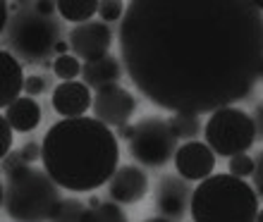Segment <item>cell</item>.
Segmentation results:
<instances>
[{"label":"cell","instance_id":"1","mask_svg":"<svg viewBox=\"0 0 263 222\" xmlns=\"http://www.w3.org/2000/svg\"><path fill=\"white\" fill-rule=\"evenodd\" d=\"M118 41L132 84L173 115H213L261 79L263 14L251 0H132Z\"/></svg>","mask_w":263,"mask_h":222},{"label":"cell","instance_id":"2","mask_svg":"<svg viewBox=\"0 0 263 222\" xmlns=\"http://www.w3.org/2000/svg\"><path fill=\"white\" fill-rule=\"evenodd\" d=\"M43 170L60 189L89 194L112 179L120 167L118 134L96 117L60 119L43 136Z\"/></svg>","mask_w":263,"mask_h":222},{"label":"cell","instance_id":"3","mask_svg":"<svg viewBox=\"0 0 263 222\" xmlns=\"http://www.w3.org/2000/svg\"><path fill=\"white\" fill-rule=\"evenodd\" d=\"M3 210L12 222H50L60 208L63 189L46 170L31 167L20 151L3 158Z\"/></svg>","mask_w":263,"mask_h":222},{"label":"cell","instance_id":"4","mask_svg":"<svg viewBox=\"0 0 263 222\" xmlns=\"http://www.w3.org/2000/svg\"><path fill=\"white\" fill-rule=\"evenodd\" d=\"M194 222H256V189L232 174H211L194 189L192 196Z\"/></svg>","mask_w":263,"mask_h":222},{"label":"cell","instance_id":"5","mask_svg":"<svg viewBox=\"0 0 263 222\" xmlns=\"http://www.w3.org/2000/svg\"><path fill=\"white\" fill-rule=\"evenodd\" d=\"M63 36V24L55 17H43L34 10L14 12L3 31L5 48H10L17 60L29 65L48 63V57L55 53Z\"/></svg>","mask_w":263,"mask_h":222},{"label":"cell","instance_id":"6","mask_svg":"<svg viewBox=\"0 0 263 222\" xmlns=\"http://www.w3.org/2000/svg\"><path fill=\"white\" fill-rule=\"evenodd\" d=\"M203 136L215 155L235 158L254 146L256 122L242 108H220L208 117L206 127H203Z\"/></svg>","mask_w":263,"mask_h":222},{"label":"cell","instance_id":"7","mask_svg":"<svg viewBox=\"0 0 263 222\" xmlns=\"http://www.w3.org/2000/svg\"><path fill=\"white\" fill-rule=\"evenodd\" d=\"M137 132L129 141L132 158L146 167H163L177 153V136L170 129V122L163 117L139 119Z\"/></svg>","mask_w":263,"mask_h":222},{"label":"cell","instance_id":"8","mask_svg":"<svg viewBox=\"0 0 263 222\" xmlns=\"http://www.w3.org/2000/svg\"><path fill=\"white\" fill-rule=\"evenodd\" d=\"M112 46V29L101 19H91L86 24H79L69 31V50L72 55L84 63H96L101 57L110 55L108 50Z\"/></svg>","mask_w":263,"mask_h":222},{"label":"cell","instance_id":"9","mask_svg":"<svg viewBox=\"0 0 263 222\" xmlns=\"http://www.w3.org/2000/svg\"><path fill=\"white\" fill-rule=\"evenodd\" d=\"M93 117L101 119L108 127H122L129 122V117L137 110V100L127 89L120 84H110L105 89L96 91L93 96Z\"/></svg>","mask_w":263,"mask_h":222},{"label":"cell","instance_id":"10","mask_svg":"<svg viewBox=\"0 0 263 222\" xmlns=\"http://www.w3.org/2000/svg\"><path fill=\"white\" fill-rule=\"evenodd\" d=\"M215 153L203 141H187L175 153V170L182 179L187 181H203L213 174Z\"/></svg>","mask_w":263,"mask_h":222},{"label":"cell","instance_id":"11","mask_svg":"<svg viewBox=\"0 0 263 222\" xmlns=\"http://www.w3.org/2000/svg\"><path fill=\"white\" fill-rule=\"evenodd\" d=\"M192 196H194V191L187 184V179L165 174L160 179L158 191H156V208L167 220H180L192 208Z\"/></svg>","mask_w":263,"mask_h":222},{"label":"cell","instance_id":"12","mask_svg":"<svg viewBox=\"0 0 263 222\" xmlns=\"http://www.w3.org/2000/svg\"><path fill=\"white\" fill-rule=\"evenodd\" d=\"M108 194L115 203H139L148 194V174L139 165H120L108 181Z\"/></svg>","mask_w":263,"mask_h":222},{"label":"cell","instance_id":"13","mask_svg":"<svg viewBox=\"0 0 263 222\" xmlns=\"http://www.w3.org/2000/svg\"><path fill=\"white\" fill-rule=\"evenodd\" d=\"M53 110L63 119L84 117V112L93 108L91 89L84 82H63L53 89Z\"/></svg>","mask_w":263,"mask_h":222},{"label":"cell","instance_id":"14","mask_svg":"<svg viewBox=\"0 0 263 222\" xmlns=\"http://www.w3.org/2000/svg\"><path fill=\"white\" fill-rule=\"evenodd\" d=\"M3 117L12 125L14 132L29 134V132H34L36 127L41 125L43 112H41V105H39L36 98L22 96V98H17L10 108H5V115H3Z\"/></svg>","mask_w":263,"mask_h":222},{"label":"cell","instance_id":"15","mask_svg":"<svg viewBox=\"0 0 263 222\" xmlns=\"http://www.w3.org/2000/svg\"><path fill=\"white\" fill-rule=\"evenodd\" d=\"M0 63H3V89H0V108H10V105L22 98L20 93L24 91L27 76L22 74V63L10 53L3 50L0 53Z\"/></svg>","mask_w":263,"mask_h":222},{"label":"cell","instance_id":"16","mask_svg":"<svg viewBox=\"0 0 263 222\" xmlns=\"http://www.w3.org/2000/svg\"><path fill=\"white\" fill-rule=\"evenodd\" d=\"M122 76V65L115 55H105L96 63H84L82 67V79L89 89H105L110 84H118Z\"/></svg>","mask_w":263,"mask_h":222},{"label":"cell","instance_id":"17","mask_svg":"<svg viewBox=\"0 0 263 222\" xmlns=\"http://www.w3.org/2000/svg\"><path fill=\"white\" fill-rule=\"evenodd\" d=\"M98 7H101V3H96V0H60L58 12L65 22H72L79 27V24L91 22L93 14H98Z\"/></svg>","mask_w":263,"mask_h":222},{"label":"cell","instance_id":"18","mask_svg":"<svg viewBox=\"0 0 263 222\" xmlns=\"http://www.w3.org/2000/svg\"><path fill=\"white\" fill-rule=\"evenodd\" d=\"M167 122H170L173 134L182 141H194L201 134V129H203V125H201V115H194V112H175Z\"/></svg>","mask_w":263,"mask_h":222},{"label":"cell","instance_id":"19","mask_svg":"<svg viewBox=\"0 0 263 222\" xmlns=\"http://www.w3.org/2000/svg\"><path fill=\"white\" fill-rule=\"evenodd\" d=\"M82 222H129L127 213L120 208V203H98L89 206Z\"/></svg>","mask_w":263,"mask_h":222},{"label":"cell","instance_id":"20","mask_svg":"<svg viewBox=\"0 0 263 222\" xmlns=\"http://www.w3.org/2000/svg\"><path fill=\"white\" fill-rule=\"evenodd\" d=\"M82 60L74 55H58L55 60H53V74L58 76V79H63V82H74L77 76L82 74Z\"/></svg>","mask_w":263,"mask_h":222},{"label":"cell","instance_id":"21","mask_svg":"<svg viewBox=\"0 0 263 222\" xmlns=\"http://www.w3.org/2000/svg\"><path fill=\"white\" fill-rule=\"evenodd\" d=\"M86 215V206L79 198H65L50 222H82Z\"/></svg>","mask_w":263,"mask_h":222},{"label":"cell","instance_id":"22","mask_svg":"<svg viewBox=\"0 0 263 222\" xmlns=\"http://www.w3.org/2000/svg\"><path fill=\"white\" fill-rule=\"evenodd\" d=\"M230 174L232 177H239V179H247V177H254V170H256V160L247 155V153H239L235 158H230Z\"/></svg>","mask_w":263,"mask_h":222},{"label":"cell","instance_id":"23","mask_svg":"<svg viewBox=\"0 0 263 222\" xmlns=\"http://www.w3.org/2000/svg\"><path fill=\"white\" fill-rule=\"evenodd\" d=\"M125 12H127V7H125V3H120V0H103L101 7H98V17H101V22H105V24L122 22Z\"/></svg>","mask_w":263,"mask_h":222},{"label":"cell","instance_id":"24","mask_svg":"<svg viewBox=\"0 0 263 222\" xmlns=\"http://www.w3.org/2000/svg\"><path fill=\"white\" fill-rule=\"evenodd\" d=\"M46 89H48V84H46V79L39 74H29L27 82H24V93L31 98L41 96V93H46Z\"/></svg>","mask_w":263,"mask_h":222},{"label":"cell","instance_id":"25","mask_svg":"<svg viewBox=\"0 0 263 222\" xmlns=\"http://www.w3.org/2000/svg\"><path fill=\"white\" fill-rule=\"evenodd\" d=\"M12 132H14L12 125H10L5 117H0V134H3V146H0V153H3V158L12 151Z\"/></svg>","mask_w":263,"mask_h":222},{"label":"cell","instance_id":"26","mask_svg":"<svg viewBox=\"0 0 263 222\" xmlns=\"http://www.w3.org/2000/svg\"><path fill=\"white\" fill-rule=\"evenodd\" d=\"M20 153H22V158L27 160L29 165H31L34 160H41V158H43V148L39 146V144H34V141H29V144H24V146L20 148Z\"/></svg>","mask_w":263,"mask_h":222},{"label":"cell","instance_id":"27","mask_svg":"<svg viewBox=\"0 0 263 222\" xmlns=\"http://www.w3.org/2000/svg\"><path fill=\"white\" fill-rule=\"evenodd\" d=\"M34 10L39 14H43V17H55L58 3H53V0H39V3H34Z\"/></svg>","mask_w":263,"mask_h":222},{"label":"cell","instance_id":"28","mask_svg":"<svg viewBox=\"0 0 263 222\" xmlns=\"http://www.w3.org/2000/svg\"><path fill=\"white\" fill-rule=\"evenodd\" d=\"M254 184H256V194L263 196V153L256 158V170H254Z\"/></svg>","mask_w":263,"mask_h":222},{"label":"cell","instance_id":"29","mask_svg":"<svg viewBox=\"0 0 263 222\" xmlns=\"http://www.w3.org/2000/svg\"><path fill=\"white\" fill-rule=\"evenodd\" d=\"M254 122H256V134H261L263 139V103H258L254 110Z\"/></svg>","mask_w":263,"mask_h":222},{"label":"cell","instance_id":"30","mask_svg":"<svg viewBox=\"0 0 263 222\" xmlns=\"http://www.w3.org/2000/svg\"><path fill=\"white\" fill-rule=\"evenodd\" d=\"M134 132H137V127L134 125H129V122H127V125H122L118 129V136L120 139H127V141H132V136H134Z\"/></svg>","mask_w":263,"mask_h":222},{"label":"cell","instance_id":"31","mask_svg":"<svg viewBox=\"0 0 263 222\" xmlns=\"http://www.w3.org/2000/svg\"><path fill=\"white\" fill-rule=\"evenodd\" d=\"M144 222H170V220H167V217H163V215H160V217H148V220H144Z\"/></svg>","mask_w":263,"mask_h":222},{"label":"cell","instance_id":"32","mask_svg":"<svg viewBox=\"0 0 263 222\" xmlns=\"http://www.w3.org/2000/svg\"><path fill=\"white\" fill-rule=\"evenodd\" d=\"M256 222H263V208L258 210V217H256Z\"/></svg>","mask_w":263,"mask_h":222},{"label":"cell","instance_id":"33","mask_svg":"<svg viewBox=\"0 0 263 222\" xmlns=\"http://www.w3.org/2000/svg\"><path fill=\"white\" fill-rule=\"evenodd\" d=\"M256 7H258V10H261V12H263V3H256Z\"/></svg>","mask_w":263,"mask_h":222},{"label":"cell","instance_id":"34","mask_svg":"<svg viewBox=\"0 0 263 222\" xmlns=\"http://www.w3.org/2000/svg\"><path fill=\"white\" fill-rule=\"evenodd\" d=\"M261 79H263V70H261Z\"/></svg>","mask_w":263,"mask_h":222}]
</instances>
